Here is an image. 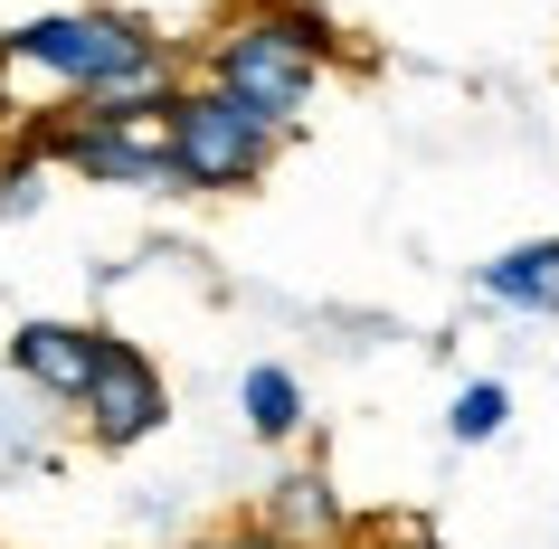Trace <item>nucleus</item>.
I'll list each match as a JSON object with an SVG mask.
<instances>
[{"instance_id":"nucleus-13","label":"nucleus","mask_w":559,"mask_h":549,"mask_svg":"<svg viewBox=\"0 0 559 549\" xmlns=\"http://www.w3.org/2000/svg\"><path fill=\"white\" fill-rule=\"evenodd\" d=\"M190 549H285V540H275L265 521H218V530H200Z\"/></svg>"},{"instance_id":"nucleus-2","label":"nucleus","mask_w":559,"mask_h":549,"mask_svg":"<svg viewBox=\"0 0 559 549\" xmlns=\"http://www.w3.org/2000/svg\"><path fill=\"white\" fill-rule=\"evenodd\" d=\"M162 143H171V171L190 200H237L275 171V152L295 143L285 123H265L247 95L209 86V76H171L162 95Z\"/></svg>"},{"instance_id":"nucleus-6","label":"nucleus","mask_w":559,"mask_h":549,"mask_svg":"<svg viewBox=\"0 0 559 549\" xmlns=\"http://www.w3.org/2000/svg\"><path fill=\"white\" fill-rule=\"evenodd\" d=\"M0 360H10V379H20V389H38V398L76 407V398H86V379H95V360H105V322L29 313L10 342H0Z\"/></svg>"},{"instance_id":"nucleus-11","label":"nucleus","mask_w":559,"mask_h":549,"mask_svg":"<svg viewBox=\"0 0 559 549\" xmlns=\"http://www.w3.org/2000/svg\"><path fill=\"white\" fill-rule=\"evenodd\" d=\"M48 171H58V162L38 143L10 152V162H0V218H38V208H48Z\"/></svg>"},{"instance_id":"nucleus-10","label":"nucleus","mask_w":559,"mask_h":549,"mask_svg":"<svg viewBox=\"0 0 559 549\" xmlns=\"http://www.w3.org/2000/svg\"><path fill=\"white\" fill-rule=\"evenodd\" d=\"M502 427H512V389H502V379H465L455 407H445V435H455V445H493Z\"/></svg>"},{"instance_id":"nucleus-9","label":"nucleus","mask_w":559,"mask_h":549,"mask_svg":"<svg viewBox=\"0 0 559 549\" xmlns=\"http://www.w3.org/2000/svg\"><path fill=\"white\" fill-rule=\"evenodd\" d=\"M237 417H247L257 445H295L304 417H313V398H304V379L285 370V360H247V379H237Z\"/></svg>"},{"instance_id":"nucleus-1","label":"nucleus","mask_w":559,"mask_h":549,"mask_svg":"<svg viewBox=\"0 0 559 549\" xmlns=\"http://www.w3.org/2000/svg\"><path fill=\"white\" fill-rule=\"evenodd\" d=\"M0 67H20V76H48L58 95H152L180 76V48L152 29L143 10H38L20 29L0 38Z\"/></svg>"},{"instance_id":"nucleus-4","label":"nucleus","mask_w":559,"mask_h":549,"mask_svg":"<svg viewBox=\"0 0 559 549\" xmlns=\"http://www.w3.org/2000/svg\"><path fill=\"white\" fill-rule=\"evenodd\" d=\"M190 76H209V86H228V95H247L265 123H285V133H295L304 105L323 95L332 67L313 58V48H304V38L285 29L275 10H265V0H237L228 20H209V29H200V58H190Z\"/></svg>"},{"instance_id":"nucleus-12","label":"nucleus","mask_w":559,"mask_h":549,"mask_svg":"<svg viewBox=\"0 0 559 549\" xmlns=\"http://www.w3.org/2000/svg\"><path fill=\"white\" fill-rule=\"evenodd\" d=\"M265 10H275V20H285V29H295L323 67H332V58H352V38H342V20H332L323 0H265Z\"/></svg>"},{"instance_id":"nucleus-8","label":"nucleus","mask_w":559,"mask_h":549,"mask_svg":"<svg viewBox=\"0 0 559 549\" xmlns=\"http://www.w3.org/2000/svg\"><path fill=\"white\" fill-rule=\"evenodd\" d=\"M474 294H484L493 313L550 322V313H559V237H522V247L484 256V265H474Z\"/></svg>"},{"instance_id":"nucleus-5","label":"nucleus","mask_w":559,"mask_h":549,"mask_svg":"<svg viewBox=\"0 0 559 549\" xmlns=\"http://www.w3.org/2000/svg\"><path fill=\"white\" fill-rule=\"evenodd\" d=\"M76 407H86V435L105 455H133V445H152V435L171 427V379H162V360H152L143 342L105 332V360H95V379H86Z\"/></svg>"},{"instance_id":"nucleus-3","label":"nucleus","mask_w":559,"mask_h":549,"mask_svg":"<svg viewBox=\"0 0 559 549\" xmlns=\"http://www.w3.org/2000/svg\"><path fill=\"white\" fill-rule=\"evenodd\" d=\"M162 95L171 86H152V95H67L29 143L58 171H76L86 190H180L171 143H162Z\"/></svg>"},{"instance_id":"nucleus-7","label":"nucleus","mask_w":559,"mask_h":549,"mask_svg":"<svg viewBox=\"0 0 559 549\" xmlns=\"http://www.w3.org/2000/svg\"><path fill=\"white\" fill-rule=\"evenodd\" d=\"M257 521H265L285 549H342V530H352L342 492H332V464H285V474L265 484Z\"/></svg>"}]
</instances>
